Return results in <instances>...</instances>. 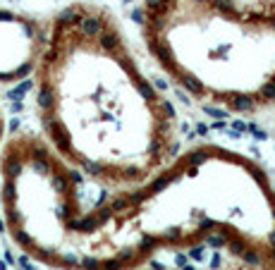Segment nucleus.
Listing matches in <instances>:
<instances>
[{"instance_id":"f257e3e1","label":"nucleus","mask_w":275,"mask_h":270,"mask_svg":"<svg viewBox=\"0 0 275 270\" xmlns=\"http://www.w3.org/2000/svg\"><path fill=\"white\" fill-rule=\"evenodd\" d=\"M34 77L41 136L86 184L130 191L182 151L172 103L103 5L72 2L48 22Z\"/></svg>"},{"instance_id":"f03ea898","label":"nucleus","mask_w":275,"mask_h":270,"mask_svg":"<svg viewBox=\"0 0 275 270\" xmlns=\"http://www.w3.org/2000/svg\"><path fill=\"white\" fill-rule=\"evenodd\" d=\"M96 208L139 263L182 254L203 270H275V182L220 144L179 151L146 184Z\"/></svg>"},{"instance_id":"7ed1b4c3","label":"nucleus","mask_w":275,"mask_h":270,"mask_svg":"<svg viewBox=\"0 0 275 270\" xmlns=\"http://www.w3.org/2000/svg\"><path fill=\"white\" fill-rule=\"evenodd\" d=\"M139 31L158 70L208 110H275V26L261 0H141Z\"/></svg>"},{"instance_id":"20e7f679","label":"nucleus","mask_w":275,"mask_h":270,"mask_svg":"<svg viewBox=\"0 0 275 270\" xmlns=\"http://www.w3.org/2000/svg\"><path fill=\"white\" fill-rule=\"evenodd\" d=\"M2 220L14 246L53 270H134L139 263L86 203L82 175L41 134L10 136L0 153Z\"/></svg>"},{"instance_id":"39448f33","label":"nucleus","mask_w":275,"mask_h":270,"mask_svg":"<svg viewBox=\"0 0 275 270\" xmlns=\"http://www.w3.org/2000/svg\"><path fill=\"white\" fill-rule=\"evenodd\" d=\"M48 24L0 10V84H17L36 72L46 48Z\"/></svg>"},{"instance_id":"423d86ee","label":"nucleus","mask_w":275,"mask_h":270,"mask_svg":"<svg viewBox=\"0 0 275 270\" xmlns=\"http://www.w3.org/2000/svg\"><path fill=\"white\" fill-rule=\"evenodd\" d=\"M134 270H189V268H175V266H163V263H153V261H148V263H143V266H139V268Z\"/></svg>"},{"instance_id":"0eeeda50","label":"nucleus","mask_w":275,"mask_h":270,"mask_svg":"<svg viewBox=\"0 0 275 270\" xmlns=\"http://www.w3.org/2000/svg\"><path fill=\"white\" fill-rule=\"evenodd\" d=\"M261 5H263L266 14L271 17V22H273V26H275V0H261Z\"/></svg>"},{"instance_id":"6e6552de","label":"nucleus","mask_w":275,"mask_h":270,"mask_svg":"<svg viewBox=\"0 0 275 270\" xmlns=\"http://www.w3.org/2000/svg\"><path fill=\"white\" fill-rule=\"evenodd\" d=\"M2 144H5V115L0 110V148H2Z\"/></svg>"}]
</instances>
